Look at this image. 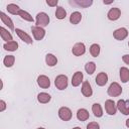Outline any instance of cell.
Listing matches in <instances>:
<instances>
[{"mask_svg":"<svg viewBox=\"0 0 129 129\" xmlns=\"http://www.w3.org/2000/svg\"><path fill=\"white\" fill-rule=\"evenodd\" d=\"M66 16H67V11H66V9H64L63 7H61V6L56 7V10H55V17H56L57 19L61 20V19H64Z\"/></svg>","mask_w":129,"mask_h":129,"instance_id":"obj_26","label":"cell"},{"mask_svg":"<svg viewBox=\"0 0 129 129\" xmlns=\"http://www.w3.org/2000/svg\"><path fill=\"white\" fill-rule=\"evenodd\" d=\"M125 125H126V127H127V128H129V118L126 120V122H125Z\"/></svg>","mask_w":129,"mask_h":129,"instance_id":"obj_36","label":"cell"},{"mask_svg":"<svg viewBox=\"0 0 129 129\" xmlns=\"http://www.w3.org/2000/svg\"><path fill=\"white\" fill-rule=\"evenodd\" d=\"M81 20H82V14H81L79 11L73 12V13L71 14V16H70V22H71L72 24H74V25L79 24V23L81 22Z\"/></svg>","mask_w":129,"mask_h":129,"instance_id":"obj_22","label":"cell"},{"mask_svg":"<svg viewBox=\"0 0 129 129\" xmlns=\"http://www.w3.org/2000/svg\"><path fill=\"white\" fill-rule=\"evenodd\" d=\"M73 3H75V4H77V5L81 6V7L87 8V7H89V6H91L93 4V1L92 0H76Z\"/></svg>","mask_w":129,"mask_h":129,"instance_id":"obj_31","label":"cell"},{"mask_svg":"<svg viewBox=\"0 0 129 129\" xmlns=\"http://www.w3.org/2000/svg\"><path fill=\"white\" fill-rule=\"evenodd\" d=\"M45 62L48 67H54L57 63V57L52 53H47L45 55Z\"/></svg>","mask_w":129,"mask_h":129,"instance_id":"obj_24","label":"cell"},{"mask_svg":"<svg viewBox=\"0 0 129 129\" xmlns=\"http://www.w3.org/2000/svg\"><path fill=\"white\" fill-rule=\"evenodd\" d=\"M6 9H7V11H8L10 14H12V15H19L20 11L22 10L18 5L14 4V3L8 4V5L6 6Z\"/></svg>","mask_w":129,"mask_h":129,"instance_id":"obj_20","label":"cell"},{"mask_svg":"<svg viewBox=\"0 0 129 129\" xmlns=\"http://www.w3.org/2000/svg\"><path fill=\"white\" fill-rule=\"evenodd\" d=\"M18 16H20L21 19H23V20H25V21H28V22H33V21H34L33 17H32L27 11H25V10H21Z\"/></svg>","mask_w":129,"mask_h":129,"instance_id":"obj_30","label":"cell"},{"mask_svg":"<svg viewBox=\"0 0 129 129\" xmlns=\"http://www.w3.org/2000/svg\"><path fill=\"white\" fill-rule=\"evenodd\" d=\"M6 109V102L4 100H0V112L5 111Z\"/></svg>","mask_w":129,"mask_h":129,"instance_id":"obj_34","label":"cell"},{"mask_svg":"<svg viewBox=\"0 0 129 129\" xmlns=\"http://www.w3.org/2000/svg\"><path fill=\"white\" fill-rule=\"evenodd\" d=\"M87 129H100V125L97 122H90L87 125Z\"/></svg>","mask_w":129,"mask_h":129,"instance_id":"obj_32","label":"cell"},{"mask_svg":"<svg viewBox=\"0 0 129 129\" xmlns=\"http://www.w3.org/2000/svg\"><path fill=\"white\" fill-rule=\"evenodd\" d=\"M3 48L5 50H8V51H15L18 48V43L15 40H12V41H9V42H5L3 44Z\"/></svg>","mask_w":129,"mask_h":129,"instance_id":"obj_25","label":"cell"},{"mask_svg":"<svg viewBox=\"0 0 129 129\" xmlns=\"http://www.w3.org/2000/svg\"><path fill=\"white\" fill-rule=\"evenodd\" d=\"M85 71L87 72L88 75H93L96 71V63L94 61H88L85 64Z\"/></svg>","mask_w":129,"mask_h":129,"instance_id":"obj_29","label":"cell"},{"mask_svg":"<svg viewBox=\"0 0 129 129\" xmlns=\"http://www.w3.org/2000/svg\"><path fill=\"white\" fill-rule=\"evenodd\" d=\"M81 92H82V94H83L85 97H87V98H89V97H91V96L93 95V89H92V87H91V84H90L88 81L83 82L82 88H81Z\"/></svg>","mask_w":129,"mask_h":129,"instance_id":"obj_13","label":"cell"},{"mask_svg":"<svg viewBox=\"0 0 129 129\" xmlns=\"http://www.w3.org/2000/svg\"><path fill=\"white\" fill-rule=\"evenodd\" d=\"M31 32L35 40H41L45 36V29L43 27L39 26H32L31 27Z\"/></svg>","mask_w":129,"mask_h":129,"instance_id":"obj_5","label":"cell"},{"mask_svg":"<svg viewBox=\"0 0 129 129\" xmlns=\"http://www.w3.org/2000/svg\"><path fill=\"white\" fill-rule=\"evenodd\" d=\"M49 16L45 12H38L35 17V26L45 27L49 24Z\"/></svg>","mask_w":129,"mask_h":129,"instance_id":"obj_1","label":"cell"},{"mask_svg":"<svg viewBox=\"0 0 129 129\" xmlns=\"http://www.w3.org/2000/svg\"><path fill=\"white\" fill-rule=\"evenodd\" d=\"M128 46H129V42H128Z\"/></svg>","mask_w":129,"mask_h":129,"instance_id":"obj_39","label":"cell"},{"mask_svg":"<svg viewBox=\"0 0 129 129\" xmlns=\"http://www.w3.org/2000/svg\"><path fill=\"white\" fill-rule=\"evenodd\" d=\"M113 36H114V38L116 40H124L128 36V30L125 27L117 28L116 30H114Z\"/></svg>","mask_w":129,"mask_h":129,"instance_id":"obj_8","label":"cell"},{"mask_svg":"<svg viewBox=\"0 0 129 129\" xmlns=\"http://www.w3.org/2000/svg\"><path fill=\"white\" fill-rule=\"evenodd\" d=\"M15 62V56L14 55H6L3 58V64L6 68H11Z\"/></svg>","mask_w":129,"mask_h":129,"instance_id":"obj_27","label":"cell"},{"mask_svg":"<svg viewBox=\"0 0 129 129\" xmlns=\"http://www.w3.org/2000/svg\"><path fill=\"white\" fill-rule=\"evenodd\" d=\"M58 117L62 121H70L73 117V113H72L70 108L63 106V107H60L58 109Z\"/></svg>","mask_w":129,"mask_h":129,"instance_id":"obj_4","label":"cell"},{"mask_svg":"<svg viewBox=\"0 0 129 129\" xmlns=\"http://www.w3.org/2000/svg\"><path fill=\"white\" fill-rule=\"evenodd\" d=\"M36 129H45V128H43V127H38V128H36Z\"/></svg>","mask_w":129,"mask_h":129,"instance_id":"obj_38","label":"cell"},{"mask_svg":"<svg viewBox=\"0 0 129 129\" xmlns=\"http://www.w3.org/2000/svg\"><path fill=\"white\" fill-rule=\"evenodd\" d=\"M95 82H96V84H97L98 86H100V87L105 86V85L107 84V82H108V75H107L106 73H104V72L99 73V74L97 75L96 79H95Z\"/></svg>","mask_w":129,"mask_h":129,"instance_id":"obj_15","label":"cell"},{"mask_svg":"<svg viewBox=\"0 0 129 129\" xmlns=\"http://www.w3.org/2000/svg\"><path fill=\"white\" fill-rule=\"evenodd\" d=\"M51 100V96L48 94V93H45V92H41L37 95V101L40 103V104H47L49 101Z\"/></svg>","mask_w":129,"mask_h":129,"instance_id":"obj_21","label":"cell"},{"mask_svg":"<svg viewBox=\"0 0 129 129\" xmlns=\"http://www.w3.org/2000/svg\"><path fill=\"white\" fill-rule=\"evenodd\" d=\"M15 32H16V34L18 35V37H19L22 41H24L25 43L31 44V43L33 42L31 36H30L28 33H26L24 30H22V29H20V28H15Z\"/></svg>","mask_w":129,"mask_h":129,"instance_id":"obj_10","label":"cell"},{"mask_svg":"<svg viewBox=\"0 0 129 129\" xmlns=\"http://www.w3.org/2000/svg\"><path fill=\"white\" fill-rule=\"evenodd\" d=\"M57 3H58L57 0H46V4H47L48 6H50V7H55V6H57Z\"/></svg>","mask_w":129,"mask_h":129,"instance_id":"obj_33","label":"cell"},{"mask_svg":"<svg viewBox=\"0 0 129 129\" xmlns=\"http://www.w3.org/2000/svg\"><path fill=\"white\" fill-rule=\"evenodd\" d=\"M73 129H82V128H81V127H74Z\"/></svg>","mask_w":129,"mask_h":129,"instance_id":"obj_37","label":"cell"},{"mask_svg":"<svg viewBox=\"0 0 129 129\" xmlns=\"http://www.w3.org/2000/svg\"><path fill=\"white\" fill-rule=\"evenodd\" d=\"M105 110H106V113L108 115H111V116L115 115L116 112H117V105H116V103L113 100H111V99L106 100V102H105Z\"/></svg>","mask_w":129,"mask_h":129,"instance_id":"obj_6","label":"cell"},{"mask_svg":"<svg viewBox=\"0 0 129 129\" xmlns=\"http://www.w3.org/2000/svg\"><path fill=\"white\" fill-rule=\"evenodd\" d=\"M68 84H69V81H68V77L66 75H58L54 79V85H55L56 89L59 91L67 89Z\"/></svg>","mask_w":129,"mask_h":129,"instance_id":"obj_2","label":"cell"},{"mask_svg":"<svg viewBox=\"0 0 129 129\" xmlns=\"http://www.w3.org/2000/svg\"><path fill=\"white\" fill-rule=\"evenodd\" d=\"M36 82H37V85L42 89H47L50 87V80L45 75H39L37 77Z\"/></svg>","mask_w":129,"mask_h":129,"instance_id":"obj_11","label":"cell"},{"mask_svg":"<svg viewBox=\"0 0 129 129\" xmlns=\"http://www.w3.org/2000/svg\"><path fill=\"white\" fill-rule=\"evenodd\" d=\"M92 112L94 113V116L97 117V118H100L103 116V109H102V106L99 104V103H94L93 106H92Z\"/></svg>","mask_w":129,"mask_h":129,"instance_id":"obj_23","label":"cell"},{"mask_svg":"<svg viewBox=\"0 0 129 129\" xmlns=\"http://www.w3.org/2000/svg\"><path fill=\"white\" fill-rule=\"evenodd\" d=\"M0 36H1L2 40H4L5 42H9V41L13 40V37H12L11 33L6 28H4L3 26L0 27Z\"/></svg>","mask_w":129,"mask_h":129,"instance_id":"obj_19","label":"cell"},{"mask_svg":"<svg viewBox=\"0 0 129 129\" xmlns=\"http://www.w3.org/2000/svg\"><path fill=\"white\" fill-rule=\"evenodd\" d=\"M121 16V10L118 8V7H113L111 8L108 13H107V17L109 20L111 21H115V20H118Z\"/></svg>","mask_w":129,"mask_h":129,"instance_id":"obj_12","label":"cell"},{"mask_svg":"<svg viewBox=\"0 0 129 129\" xmlns=\"http://www.w3.org/2000/svg\"><path fill=\"white\" fill-rule=\"evenodd\" d=\"M122 60L126 63V64H129V54H124L122 56Z\"/></svg>","mask_w":129,"mask_h":129,"instance_id":"obj_35","label":"cell"},{"mask_svg":"<svg viewBox=\"0 0 129 129\" xmlns=\"http://www.w3.org/2000/svg\"><path fill=\"white\" fill-rule=\"evenodd\" d=\"M117 110H119L123 115H129V101L128 100H119L117 102Z\"/></svg>","mask_w":129,"mask_h":129,"instance_id":"obj_7","label":"cell"},{"mask_svg":"<svg viewBox=\"0 0 129 129\" xmlns=\"http://www.w3.org/2000/svg\"><path fill=\"white\" fill-rule=\"evenodd\" d=\"M107 93L110 97H118L122 94V87L117 82H113L110 84Z\"/></svg>","mask_w":129,"mask_h":129,"instance_id":"obj_3","label":"cell"},{"mask_svg":"<svg viewBox=\"0 0 129 129\" xmlns=\"http://www.w3.org/2000/svg\"><path fill=\"white\" fill-rule=\"evenodd\" d=\"M0 18H1L2 22H3V24H5L9 29H14L15 30L13 21H12V19L8 15H6L4 12H0Z\"/></svg>","mask_w":129,"mask_h":129,"instance_id":"obj_16","label":"cell"},{"mask_svg":"<svg viewBox=\"0 0 129 129\" xmlns=\"http://www.w3.org/2000/svg\"><path fill=\"white\" fill-rule=\"evenodd\" d=\"M85 52H86V45L83 42H77L72 48V53L76 56H81Z\"/></svg>","mask_w":129,"mask_h":129,"instance_id":"obj_9","label":"cell"},{"mask_svg":"<svg viewBox=\"0 0 129 129\" xmlns=\"http://www.w3.org/2000/svg\"><path fill=\"white\" fill-rule=\"evenodd\" d=\"M77 118L78 120L84 122V121H87L89 118H90V114H89V111L85 108H81L77 111Z\"/></svg>","mask_w":129,"mask_h":129,"instance_id":"obj_17","label":"cell"},{"mask_svg":"<svg viewBox=\"0 0 129 129\" xmlns=\"http://www.w3.org/2000/svg\"><path fill=\"white\" fill-rule=\"evenodd\" d=\"M119 76H120V80L122 83H127L129 82V69L126 67H122L120 68L119 71Z\"/></svg>","mask_w":129,"mask_h":129,"instance_id":"obj_18","label":"cell"},{"mask_svg":"<svg viewBox=\"0 0 129 129\" xmlns=\"http://www.w3.org/2000/svg\"><path fill=\"white\" fill-rule=\"evenodd\" d=\"M83 79H84L83 73L80 72V71L76 72V73L73 75V77H72V86H73V87H78V86H80L81 83L83 82Z\"/></svg>","mask_w":129,"mask_h":129,"instance_id":"obj_14","label":"cell"},{"mask_svg":"<svg viewBox=\"0 0 129 129\" xmlns=\"http://www.w3.org/2000/svg\"><path fill=\"white\" fill-rule=\"evenodd\" d=\"M100 50H101V48H100V45L98 43H93L90 46V53L94 57H97L100 54Z\"/></svg>","mask_w":129,"mask_h":129,"instance_id":"obj_28","label":"cell"}]
</instances>
